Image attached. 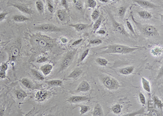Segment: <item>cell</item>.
<instances>
[{
	"label": "cell",
	"instance_id": "1",
	"mask_svg": "<svg viewBox=\"0 0 163 116\" xmlns=\"http://www.w3.org/2000/svg\"><path fill=\"white\" fill-rule=\"evenodd\" d=\"M105 50L101 52L100 54H129L138 50L140 48L136 47H130L128 46L124 45L121 44H109L108 45L105 46L103 48Z\"/></svg>",
	"mask_w": 163,
	"mask_h": 116
},
{
	"label": "cell",
	"instance_id": "2",
	"mask_svg": "<svg viewBox=\"0 0 163 116\" xmlns=\"http://www.w3.org/2000/svg\"><path fill=\"white\" fill-rule=\"evenodd\" d=\"M130 17L138 30L143 35L149 37H157L159 35V32L155 26L148 24H143L136 21L132 12H130Z\"/></svg>",
	"mask_w": 163,
	"mask_h": 116
},
{
	"label": "cell",
	"instance_id": "3",
	"mask_svg": "<svg viewBox=\"0 0 163 116\" xmlns=\"http://www.w3.org/2000/svg\"><path fill=\"white\" fill-rule=\"evenodd\" d=\"M99 78L103 86L109 91H116L120 87V82L112 76L102 74L100 75Z\"/></svg>",
	"mask_w": 163,
	"mask_h": 116
},
{
	"label": "cell",
	"instance_id": "4",
	"mask_svg": "<svg viewBox=\"0 0 163 116\" xmlns=\"http://www.w3.org/2000/svg\"><path fill=\"white\" fill-rule=\"evenodd\" d=\"M33 41L37 46L43 49H48L52 47L54 40L44 35L37 34L34 37Z\"/></svg>",
	"mask_w": 163,
	"mask_h": 116
},
{
	"label": "cell",
	"instance_id": "5",
	"mask_svg": "<svg viewBox=\"0 0 163 116\" xmlns=\"http://www.w3.org/2000/svg\"><path fill=\"white\" fill-rule=\"evenodd\" d=\"M76 53L77 50L73 49L68 51V53L65 54L60 63V71H65L71 66Z\"/></svg>",
	"mask_w": 163,
	"mask_h": 116
},
{
	"label": "cell",
	"instance_id": "6",
	"mask_svg": "<svg viewBox=\"0 0 163 116\" xmlns=\"http://www.w3.org/2000/svg\"><path fill=\"white\" fill-rule=\"evenodd\" d=\"M34 29L44 32H60L63 30L62 28L58 27L57 26L52 24H44L36 26Z\"/></svg>",
	"mask_w": 163,
	"mask_h": 116
},
{
	"label": "cell",
	"instance_id": "7",
	"mask_svg": "<svg viewBox=\"0 0 163 116\" xmlns=\"http://www.w3.org/2000/svg\"><path fill=\"white\" fill-rule=\"evenodd\" d=\"M110 17H111L112 23V26H113V30L116 32L120 33L121 34L126 36H129V33L127 32V31L126 30L125 27L124 26L121 24L120 23H118L117 21L116 20L113 16L109 14Z\"/></svg>",
	"mask_w": 163,
	"mask_h": 116
},
{
	"label": "cell",
	"instance_id": "8",
	"mask_svg": "<svg viewBox=\"0 0 163 116\" xmlns=\"http://www.w3.org/2000/svg\"><path fill=\"white\" fill-rule=\"evenodd\" d=\"M133 2L137 4V5H139L141 7L143 8L144 9H156L159 7V6L154 4L153 3L147 0H132Z\"/></svg>",
	"mask_w": 163,
	"mask_h": 116
},
{
	"label": "cell",
	"instance_id": "9",
	"mask_svg": "<svg viewBox=\"0 0 163 116\" xmlns=\"http://www.w3.org/2000/svg\"><path fill=\"white\" fill-rule=\"evenodd\" d=\"M68 10L65 9H58L57 11V16L59 20L60 21L61 23H67L69 21L70 18L68 14Z\"/></svg>",
	"mask_w": 163,
	"mask_h": 116
},
{
	"label": "cell",
	"instance_id": "10",
	"mask_svg": "<svg viewBox=\"0 0 163 116\" xmlns=\"http://www.w3.org/2000/svg\"><path fill=\"white\" fill-rule=\"evenodd\" d=\"M90 98L85 96H73L67 100V101L71 103H78L84 101H89Z\"/></svg>",
	"mask_w": 163,
	"mask_h": 116
},
{
	"label": "cell",
	"instance_id": "11",
	"mask_svg": "<svg viewBox=\"0 0 163 116\" xmlns=\"http://www.w3.org/2000/svg\"><path fill=\"white\" fill-rule=\"evenodd\" d=\"M51 96V93L49 91L45 90H41L38 91L35 94V99L39 102H43L48 99Z\"/></svg>",
	"mask_w": 163,
	"mask_h": 116
},
{
	"label": "cell",
	"instance_id": "12",
	"mask_svg": "<svg viewBox=\"0 0 163 116\" xmlns=\"http://www.w3.org/2000/svg\"><path fill=\"white\" fill-rule=\"evenodd\" d=\"M9 6H12L13 7L15 8L16 9H17L18 10H19L21 12L25 13L26 14L32 15L33 14V11L30 8L27 7L26 6H24V5H21L20 4L11 3L9 4Z\"/></svg>",
	"mask_w": 163,
	"mask_h": 116
},
{
	"label": "cell",
	"instance_id": "13",
	"mask_svg": "<svg viewBox=\"0 0 163 116\" xmlns=\"http://www.w3.org/2000/svg\"><path fill=\"white\" fill-rule=\"evenodd\" d=\"M90 89V85L88 81H82L78 85L77 89L74 92L76 93H78L80 92H87Z\"/></svg>",
	"mask_w": 163,
	"mask_h": 116
},
{
	"label": "cell",
	"instance_id": "14",
	"mask_svg": "<svg viewBox=\"0 0 163 116\" xmlns=\"http://www.w3.org/2000/svg\"><path fill=\"white\" fill-rule=\"evenodd\" d=\"M53 66L50 63H46L40 67V71L45 76H47L50 74L52 71Z\"/></svg>",
	"mask_w": 163,
	"mask_h": 116
},
{
	"label": "cell",
	"instance_id": "15",
	"mask_svg": "<svg viewBox=\"0 0 163 116\" xmlns=\"http://www.w3.org/2000/svg\"><path fill=\"white\" fill-rule=\"evenodd\" d=\"M21 83H22L23 86H25L26 88L30 89H37V86L35 85L32 81L27 78H23L20 80Z\"/></svg>",
	"mask_w": 163,
	"mask_h": 116
},
{
	"label": "cell",
	"instance_id": "16",
	"mask_svg": "<svg viewBox=\"0 0 163 116\" xmlns=\"http://www.w3.org/2000/svg\"><path fill=\"white\" fill-rule=\"evenodd\" d=\"M69 26L74 28L76 30L77 32H81L85 30L88 28L90 27L91 25L87 24H82V23H78V24H70L69 25Z\"/></svg>",
	"mask_w": 163,
	"mask_h": 116
},
{
	"label": "cell",
	"instance_id": "17",
	"mask_svg": "<svg viewBox=\"0 0 163 116\" xmlns=\"http://www.w3.org/2000/svg\"><path fill=\"white\" fill-rule=\"evenodd\" d=\"M134 70H135L134 66H130L120 69L119 70V72L123 75H129L133 73Z\"/></svg>",
	"mask_w": 163,
	"mask_h": 116
},
{
	"label": "cell",
	"instance_id": "18",
	"mask_svg": "<svg viewBox=\"0 0 163 116\" xmlns=\"http://www.w3.org/2000/svg\"><path fill=\"white\" fill-rule=\"evenodd\" d=\"M83 73V71L80 68H76L68 76V78L77 80Z\"/></svg>",
	"mask_w": 163,
	"mask_h": 116
},
{
	"label": "cell",
	"instance_id": "19",
	"mask_svg": "<svg viewBox=\"0 0 163 116\" xmlns=\"http://www.w3.org/2000/svg\"><path fill=\"white\" fill-rule=\"evenodd\" d=\"M141 85H142V87L144 91L149 93L151 92L150 82L147 79H146L144 77L141 78Z\"/></svg>",
	"mask_w": 163,
	"mask_h": 116
},
{
	"label": "cell",
	"instance_id": "20",
	"mask_svg": "<svg viewBox=\"0 0 163 116\" xmlns=\"http://www.w3.org/2000/svg\"><path fill=\"white\" fill-rule=\"evenodd\" d=\"M93 116H104V112H103L102 107L101 106V105L100 103L96 104L94 108V110H93Z\"/></svg>",
	"mask_w": 163,
	"mask_h": 116
},
{
	"label": "cell",
	"instance_id": "21",
	"mask_svg": "<svg viewBox=\"0 0 163 116\" xmlns=\"http://www.w3.org/2000/svg\"><path fill=\"white\" fill-rule=\"evenodd\" d=\"M30 72L31 74L37 80L39 81H44L45 80V76L43 75L42 73H40V71L34 69H30Z\"/></svg>",
	"mask_w": 163,
	"mask_h": 116
},
{
	"label": "cell",
	"instance_id": "22",
	"mask_svg": "<svg viewBox=\"0 0 163 116\" xmlns=\"http://www.w3.org/2000/svg\"><path fill=\"white\" fill-rule=\"evenodd\" d=\"M138 14L140 16V18L143 19H144V20L151 19L153 17L152 14L150 12L147 11V10H141V11H139L138 12Z\"/></svg>",
	"mask_w": 163,
	"mask_h": 116
},
{
	"label": "cell",
	"instance_id": "23",
	"mask_svg": "<svg viewBox=\"0 0 163 116\" xmlns=\"http://www.w3.org/2000/svg\"><path fill=\"white\" fill-rule=\"evenodd\" d=\"M12 19L16 23H23L30 20V19L23 15H15L13 16Z\"/></svg>",
	"mask_w": 163,
	"mask_h": 116
},
{
	"label": "cell",
	"instance_id": "24",
	"mask_svg": "<svg viewBox=\"0 0 163 116\" xmlns=\"http://www.w3.org/2000/svg\"><path fill=\"white\" fill-rule=\"evenodd\" d=\"M163 53V47H161V46L153 47L151 50V55L155 57H158L161 56Z\"/></svg>",
	"mask_w": 163,
	"mask_h": 116
},
{
	"label": "cell",
	"instance_id": "25",
	"mask_svg": "<svg viewBox=\"0 0 163 116\" xmlns=\"http://www.w3.org/2000/svg\"><path fill=\"white\" fill-rule=\"evenodd\" d=\"M45 83L50 87H61L63 85V81L61 80H52L46 81Z\"/></svg>",
	"mask_w": 163,
	"mask_h": 116
},
{
	"label": "cell",
	"instance_id": "26",
	"mask_svg": "<svg viewBox=\"0 0 163 116\" xmlns=\"http://www.w3.org/2000/svg\"><path fill=\"white\" fill-rule=\"evenodd\" d=\"M15 96H16V98L19 100H23L27 96L28 94L25 91L22 90V89H20V90L16 91Z\"/></svg>",
	"mask_w": 163,
	"mask_h": 116
},
{
	"label": "cell",
	"instance_id": "27",
	"mask_svg": "<svg viewBox=\"0 0 163 116\" xmlns=\"http://www.w3.org/2000/svg\"><path fill=\"white\" fill-rule=\"evenodd\" d=\"M152 101H153V103H154V107L156 106V107H157L158 108L160 109H161L163 108V103H162V101L160 99L158 98L157 96L154 95L152 97Z\"/></svg>",
	"mask_w": 163,
	"mask_h": 116
},
{
	"label": "cell",
	"instance_id": "28",
	"mask_svg": "<svg viewBox=\"0 0 163 116\" xmlns=\"http://www.w3.org/2000/svg\"><path fill=\"white\" fill-rule=\"evenodd\" d=\"M36 8L40 14H43L45 12V6L41 0H37L35 2Z\"/></svg>",
	"mask_w": 163,
	"mask_h": 116
},
{
	"label": "cell",
	"instance_id": "29",
	"mask_svg": "<svg viewBox=\"0 0 163 116\" xmlns=\"http://www.w3.org/2000/svg\"><path fill=\"white\" fill-rule=\"evenodd\" d=\"M102 18H103V15L102 14H101L100 16L99 17L97 20L95 21V22L93 26V30L94 32H96L100 27L101 25L102 24Z\"/></svg>",
	"mask_w": 163,
	"mask_h": 116
},
{
	"label": "cell",
	"instance_id": "30",
	"mask_svg": "<svg viewBox=\"0 0 163 116\" xmlns=\"http://www.w3.org/2000/svg\"><path fill=\"white\" fill-rule=\"evenodd\" d=\"M97 6V2L96 0H87L85 3V8L95 9Z\"/></svg>",
	"mask_w": 163,
	"mask_h": 116
},
{
	"label": "cell",
	"instance_id": "31",
	"mask_svg": "<svg viewBox=\"0 0 163 116\" xmlns=\"http://www.w3.org/2000/svg\"><path fill=\"white\" fill-rule=\"evenodd\" d=\"M112 111L115 114H119L122 112V106L119 103H116L112 107Z\"/></svg>",
	"mask_w": 163,
	"mask_h": 116
},
{
	"label": "cell",
	"instance_id": "32",
	"mask_svg": "<svg viewBox=\"0 0 163 116\" xmlns=\"http://www.w3.org/2000/svg\"><path fill=\"white\" fill-rule=\"evenodd\" d=\"M101 13L100 12V10L98 8H95V9H94L93 12L91 13V18L92 20L94 21H95L96 20H97L99 17L100 16Z\"/></svg>",
	"mask_w": 163,
	"mask_h": 116
},
{
	"label": "cell",
	"instance_id": "33",
	"mask_svg": "<svg viewBox=\"0 0 163 116\" xmlns=\"http://www.w3.org/2000/svg\"><path fill=\"white\" fill-rule=\"evenodd\" d=\"M77 107H79L80 108V115H81V116L86 114L90 109V107L89 106L85 105H80V104H78L77 105Z\"/></svg>",
	"mask_w": 163,
	"mask_h": 116
},
{
	"label": "cell",
	"instance_id": "34",
	"mask_svg": "<svg viewBox=\"0 0 163 116\" xmlns=\"http://www.w3.org/2000/svg\"><path fill=\"white\" fill-rule=\"evenodd\" d=\"M72 1L76 9L80 11L83 10V3L80 0H72Z\"/></svg>",
	"mask_w": 163,
	"mask_h": 116
},
{
	"label": "cell",
	"instance_id": "35",
	"mask_svg": "<svg viewBox=\"0 0 163 116\" xmlns=\"http://www.w3.org/2000/svg\"><path fill=\"white\" fill-rule=\"evenodd\" d=\"M95 61L98 64L102 67H105L107 66L108 64V61L105 58L102 57H97L95 59Z\"/></svg>",
	"mask_w": 163,
	"mask_h": 116
},
{
	"label": "cell",
	"instance_id": "36",
	"mask_svg": "<svg viewBox=\"0 0 163 116\" xmlns=\"http://www.w3.org/2000/svg\"><path fill=\"white\" fill-rule=\"evenodd\" d=\"M145 110L144 108H141V109L139 110L138 111H134L133 112H130V113H128V114H123V116H136L137 115H141V114H145Z\"/></svg>",
	"mask_w": 163,
	"mask_h": 116
},
{
	"label": "cell",
	"instance_id": "37",
	"mask_svg": "<svg viewBox=\"0 0 163 116\" xmlns=\"http://www.w3.org/2000/svg\"><path fill=\"white\" fill-rule=\"evenodd\" d=\"M127 7L126 6H121L118 9V15L121 18H123L125 15L126 11H127Z\"/></svg>",
	"mask_w": 163,
	"mask_h": 116
},
{
	"label": "cell",
	"instance_id": "38",
	"mask_svg": "<svg viewBox=\"0 0 163 116\" xmlns=\"http://www.w3.org/2000/svg\"><path fill=\"white\" fill-rule=\"evenodd\" d=\"M126 26L128 28V30L129 31V32H131V33L133 35H134L135 37H136V34L134 29L133 28V25H132V23H130V21L128 20V19H126Z\"/></svg>",
	"mask_w": 163,
	"mask_h": 116
},
{
	"label": "cell",
	"instance_id": "39",
	"mask_svg": "<svg viewBox=\"0 0 163 116\" xmlns=\"http://www.w3.org/2000/svg\"><path fill=\"white\" fill-rule=\"evenodd\" d=\"M89 52H90V49H87L85 51H84L83 53H82V55L80 56V58L78 59V63L82 62L85 60L86 57H87V56L89 55Z\"/></svg>",
	"mask_w": 163,
	"mask_h": 116
},
{
	"label": "cell",
	"instance_id": "40",
	"mask_svg": "<svg viewBox=\"0 0 163 116\" xmlns=\"http://www.w3.org/2000/svg\"><path fill=\"white\" fill-rule=\"evenodd\" d=\"M46 2L47 5V8H48V10L50 13L53 14L54 13V6L53 5L51 1V0H46Z\"/></svg>",
	"mask_w": 163,
	"mask_h": 116
},
{
	"label": "cell",
	"instance_id": "41",
	"mask_svg": "<svg viewBox=\"0 0 163 116\" xmlns=\"http://www.w3.org/2000/svg\"><path fill=\"white\" fill-rule=\"evenodd\" d=\"M138 96H139V99L140 102L142 104V105L143 106L146 105V99L144 94L140 92H139Z\"/></svg>",
	"mask_w": 163,
	"mask_h": 116
},
{
	"label": "cell",
	"instance_id": "42",
	"mask_svg": "<svg viewBox=\"0 0 163 116\" xmlns=\"http://www.w3.org/2000/svg\"><path fill=\"white\" fill-rule=\"evenodd\" d=\"M103 41L100 39H92L90 40L89 42V44L90 45H98L102 44Z\"/></svg>",
	"mask_w": 163,
	"mask_h": 116
},
{
	"label": "cell",
	"instance_id": "43",
	"mask_svg": "<svg viewBox=\"0 0 163 116\" xmlns=\"http://www.w3.org/2000/svg\"><path fill=\"white\" fill-rule=\"evenodd\" d=\"M60 5L64 8V9L69 10V5L67 0H60Z\"/></svg>",
	"mask_w": 163,
	"mask_h": 116
},
{
	"label": "cell",
	"instance_id": "44",
	"mask_svg": "<svg viewBox=\"0 0 163 116\" xmlns=\"http://www.w3.org/2000/svg\"><path fill=\"white\" fill-rule=\"evenodd\" d=\"M146 116H159V114L158 113V111H156V110L151 109L150 112L147 114H146Z\"/></svg>",
	"mask_w": 163,
	"mask_h": 116
},
{
	"label": "cell",
	"instance_id": "45",
	"mask_svg": "<svg viewBox=\"0 0 163 116\" xmlns=\"http://www.w3.org/2000/svg\"><path fill=\"white\" fill-rule=\"evenodd\" d=\"M8 69V63L6 62H3L0 66V71H7Z\"/></svg>",
	"mask_w": 163,
	"mask_h": 116
},
{
	"label": "cell",
	"instance_id": "46",
	"mask_svg": "<svg viewBox=\"0 0 163 116\" xmlns=\"http://www.w3.org/2000/svg\"><path fill=\"white\" fill-rule=\"evenodd\" d=\"M163 76V64L162 66L161 67V68L159 69V71H158V74H157V80H159L160 78H161Z\"/></svg>",
	"mask_w": 163,
	"mask_h": 116
},
{
	"label": "cell",
	"instance_id": "47",
	"mask_svg": "<svg viewBox=\"0 0 163 116\" xmlns=\"http://www.w3.org/2000/svg\"><path fill=\"white\" fill-rule=\"evenodd\" d=\"M48 58H46V57H44V56H43V57H41L38 58L37 61V62L38 63H43L46 62H48Z\"/></svg>",
	"mask_w": 163,
	"mask_h": 116
},
{
	"label": "cell",
	"instance_id": "48",
	"mask_svg": "<svg viewBox=\"0 0 163 116\" xmlns=\"http://www.w3.org/2000/svg\"><path fill=\"white\" fill-rule=\"evenodd\" d=\"M8 14V12H2V13H1V14H0V21L2 22V21L4 20Z\"/></svg>",
	"mask_w": 163,
	"mask_h": 116
},
{
	"label": "cell",
	"instance_id": "49",
	"mask_svg": "<svg viewBox=\"0 0 163 116\" xmlns=\"http://www.w3.org/2000/svg\"><path fill=\"white\" fill-rule=\"evenodd\" d=\"M82 41H83V39H82V38L79 39L78 40L75 41V42L72 44L71 46H75L78 45L80 44V43L82 42Z\"/></svg>",
	"mask_w": 163,
	"mask_h": 116
},
{
	"label": "cell",
	"instance_id": "50",
	"mask_svg": "<svg viewBox=\"0 0 163 116\" xmlns=\"http://www.w3.org/2000/svg\"><path fill=\"white\" fill-rule=\"evenodd\" d=\"M6 78H7L6 71H0V78H1V79H5Z\"/></svg>",
	"mask_w": 163,
	"mask_h": 116
},
{
	"label": "cell",
	"instance_id": "51",
	"mask_svg": "<svg viewBox=\"0 0 163 116\" xmlns=\"http://www.w3.org/2000/svg\"><path fill=\"white\" fill-rule=\"evenodd\" d=\"M96 33L98 34H99V35H105V34H106V32H105V31L103 30H99L97 31L96 32Z\"/></svg>",
	"mask_w": 163,
	"mask_h": 116
},
{
	"label": "cell",
	"instance_id": "52",
	"mask_svg": "<svg viewBox=\"0 0 163 116\" xmlns=\"http://www.w3.org/2000/svg\"><path fill=\"white\" fill-rule=\"evenodd\" d=\"M60 41L63 44H66L68 42V39L65 38V37H62V38H60Z\"/></svg>",
	"mask_w": 163,
	"mask_h": 116
},
{
	"label": "cell",
	"instance_id": "53",
	"mask_svg": "<svg viewBox=\"0 0 163 116\" xmlns=\"http://www.w3.org/2000/svg\"><path fill=\"white\" fill-rule=\"evenodd\" d=\"M101 2L103 3H107L109 2V0H99Z\"/></svg>",
	"mask_w": 163,
	"mask_h": 116
},
{
	"label": "cell",
	"instance_id": "54",
	"mask_svg": "<svg viewBox=\"0 0 163 116\" xmlns=\"http://www.w3.org/2000/svg\"><path fill=\"white\" fill-rule=\"evenodd\" d=\"M160 16H161V20L162 21H163V14H160Z\"/></svg>",
	"mask_w": 163,
	"mask_h": 116
},
{
	"label": "cell",
	"instance_id": "55",
	"mask_svg": "<svg viewBox=\"0 0 163 116\" xmlns=\"http://www.w3.org/2000/svg\"><path fill=\"white\" fill-rule=\"evenodd\" d=\"M55 2V4H57L58 3V2L59 1V0H54Z\"/></svg>",
	"mask_w": 163,
	"mask_h": 116
},
{
	"label": "cell",
	"instance_id": "56",
	"mask_svg": "<svg viewBox=\"0 0 163 116\" xmlns=\"http://www.w3.org/2000/svg\"><path fill=\"white\" fill-rule=\"evenodd\" d=\"M111 1H115L116 0H111Z\"/></svg>",
	"mask_w": 163,
	"mask_h": 116
}]
</instances>
